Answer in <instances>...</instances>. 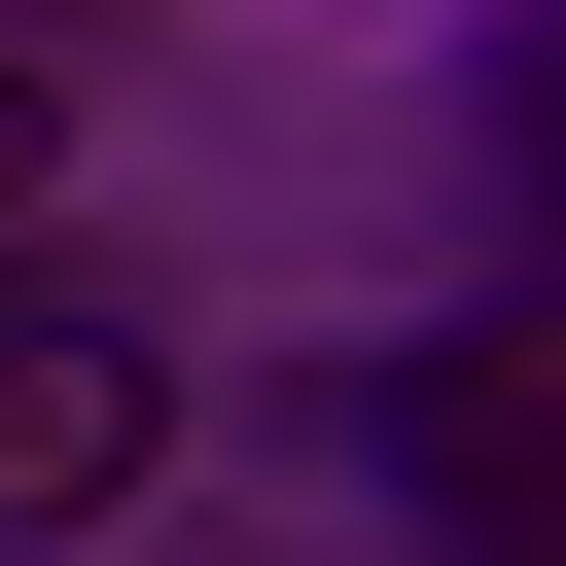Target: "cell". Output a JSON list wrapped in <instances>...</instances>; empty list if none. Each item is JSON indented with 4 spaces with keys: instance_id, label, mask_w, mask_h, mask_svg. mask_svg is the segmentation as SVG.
<instances>
[{
    "instance_id": "obj_1",
    "label": "cell",
    "mask_w": 566,
    "mask_h": 566,
    "mask_svg": "<svg viewBox=\"0 0 566 566\" xmlns=\"http://www.w3.org/2000/svg\"><path fill=\"white\" fill-rule=\"evenodd\" d=\"M142 495V354L106 318H0V531H106Z\"/></svg>"
},
{
    "instance_id": "obj_2",
    "label": "cell",
    "mask_w": 566,
    "mask_h": 566,
    "mask_svg": "<svg viewBox=\"0 0 566 566\" xmlns=\"http://www.w3.org/2000/svg\"><path fill=\"white\" fill-rule=\"evenodd\" d=\"M35 142H71V106H35V35H0V212H35Z\"/></svg>"
}]
</instances>
